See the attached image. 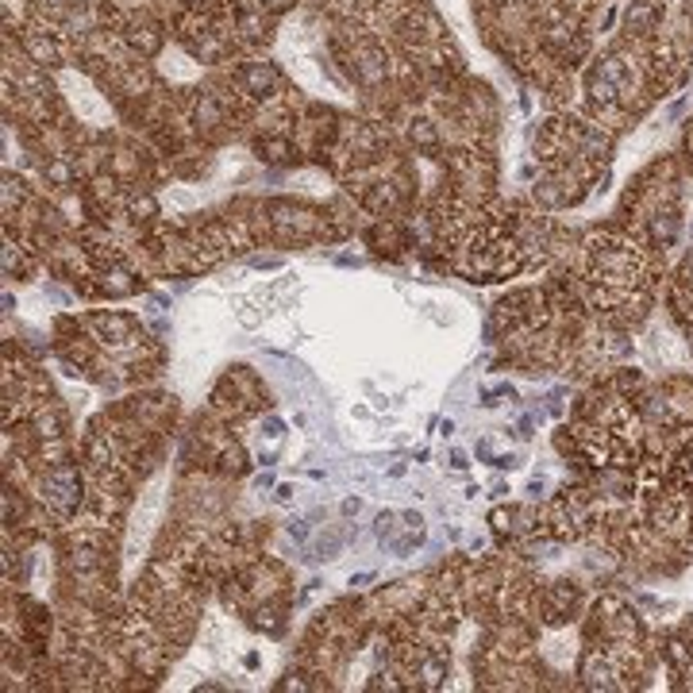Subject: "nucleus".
Returning <instances> with one entry per match:
<instances>
[{"label":"nucleus","instance_id":"nucleus-1","mask_svg":"<svg viewBox=\"0 0 693 693\" xmlns=\"http://www.w3.org/2000/svg\"><path fill=\"white\" fill-rule=\"evenodd\" d=\"M239 81L247 85L251 93H270L273 81H278V74H273L270 66H263V62H247V66L239 69Z\"/></svg>","mask_w":693,"mask_h":693}]
</instances>
